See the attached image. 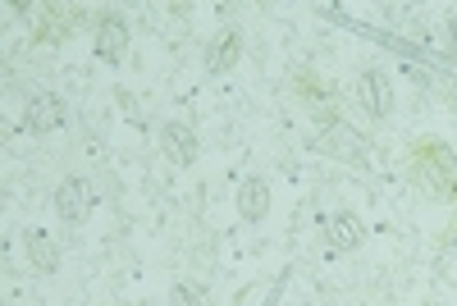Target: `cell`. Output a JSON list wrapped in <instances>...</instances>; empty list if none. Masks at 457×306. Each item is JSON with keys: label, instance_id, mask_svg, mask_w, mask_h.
<instances>
[{"label": "cell", "instance_id": "cell-1", "mask_svg": "<svg viewBox=\"0 0 457 306\" xmlns=\"http://www.w3.org/2000/svg\"><path fill=\"white\" fill-rule=\"evenodd\" d=\"M23 128H28L32 137H46V133L64 128V101H60L55 92H37V96L28 101V110H23Z\"/></svg>", "mask_w": 457, "mask_h": 306}, {"label": "cell", "instance_id": "cell-2", "mask_svg": "<svg viewBox=\"0 0 457 306\" xmlns=\"http://www.w3.org/2000/svg\"><path fill=\"white\" fill-rule=\"evenodd\" d=\"M453 170L457 165H453V156H448L444 146H430V156H416V178H421L435 197H448L453 193Z\"/></svg>", "mask_w": 457, "mask_h": 306}, {"label": "cell", "instance_id": "cell-3", "mask_svg": "<svg viewBox=\"0 0 457 306\" xmlns=\"http://www.w3.org/2000/svg\"><path fill=\"white\" fill-rule=\"evenodd\" d=\"M55 215H60L64 224H83V219L92 215V187H87L83 178H64V183L55 187Z\"/></svg>", "mask_w": 457, "mask_h": 306}, {"label": "cell", "instance_id": "cell-4", "mask_svg": "<svg viewBox=\"0 0 457 306\" xmlns=\"http://www.w3.org/2000/svg\"><path fill=\"white\" fill-rule=\"evenodd\" d=\"M357 96L366 105V114H375V120H385V114L394 110V83L385 69H366L361 83H357Z\"/></svg>", "mask_w": 457, "mask_h": 306}, {"label": "cell", "instance_id": "cell-5", "mask_svg": "<svg viewBox=\"0 0 457 306\" xmlns=\"http://www.w3.org/2000/svg\"><path fill=\"white\" fill-rule=\"evenodd\" d=\"M270 202H275V193H270V183H265V178H243L238 183V219L261 224L265 215H270Z\"/></svg>", "mask_w": 457, "mask_h": 306}, {"label": "cell", "instance_id": "cell-6", "mask_svg": "<svg viewBox=\"0 0 457 306\" xmlns=\"http://www.w3.org/2000/svg\"><path fill=\"white\" fill-rule=\"evenodd\" d=\"M124 51H129V23H124L120 14H105V19L96 23V55H101L105 64H120Z\"/></svg>", "mask_w": 457, "mask_h": 306}, {"label": "cell", "instance_id": "cell-7", "mask_svg": "<svg viewBox=\"0 0 457 306\" xmlns=\"http://www.w3.org/2000/svg\"><path fill=\"white\" fill-rule=\"evenodd\" d=\"M23 252H28L37 275H55L60 270V243L46 234V228H28V234H23Z\"/></svg>", "mask_w": 457, "mask_h": 306}, {"label": "cell", "instance_id": "cell-8", "mask_svg": "<svg viewBox=\"0 0 457 306\" xmlns=\"http://www.w3.org/2000/svg\"><path fill=\"white\" fill-rule=\"evenodd\" d=\"M161 146H165V161H174V165H193L197 161V133L187 124H179V120H170L161 128Z\"/></svg>", "mask_w": 457, "mask_h": 306}, {"label": "cell", "instance_id": "cell-9", "mask_svg": "<svg viewBox=\"0 0 457 306\" xmlns=\"http://www.w3.org/2000/svg\"><path fill=\"white\" fill-rule=\"evenodd\" d=\"M238 60H243V37H238V28H224L206 51V73H228Z\"/></svg>", "mask_w": 457, "mask_h": 306}, {"label": "cell", "instance_id": "cell-10", "mask_svg": "<svg viewBox=\"0 0 457 306\" xmlns=\"http://www.w3.org/2000/svg\"><path fill=\"white\" fill-rule=\"evenodd\" d=\"M325 234H329V247H334V252H353V247H361V238H366V224H361L353 211H338V215L325 224Z\"/></svg>", "mask_w": 457, "mask_h": 306}, {"label": "cell", "instance_id": "cell-11", "mask_svg": "<svg viewBox=\"0 0 457 306\" xmlns=\"http://www.w3.org/2000/svg\"><path fill=\"white\" fill-rule=\"evenodd\" d=\"M316 151H338V156L361 161V156H366V142H361L357 133H348V124H329V128L316 137Z\"/></svg>", "mask_w": 457, "mask_h": 306}, {"label": "cell", "instance_id": "cell-12", "mask_svg": "<svg viewBox=\"0 0 457 306\" xmlns=\"http://www.w3.org/2000/svg\"><path fill=\"white\" fill-rule=\"evenodd\" d=\"M170 302H174V306H211V302H206V293H197L193 284H174Z\"/></svg>", "mask_w": 457, "mask_h": 306}]
</instances>
